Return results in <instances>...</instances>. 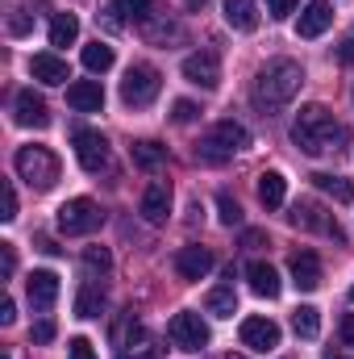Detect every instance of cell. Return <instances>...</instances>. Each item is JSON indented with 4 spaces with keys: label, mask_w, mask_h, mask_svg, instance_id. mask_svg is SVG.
Here are the masks:
<instances>
[{
    "label": "cell",
    "mask_w": 354,
    "mask_h": 359,
    "mask_svg": "<svg viewBox=\"0 0 354 359\" xmlns=\"http://www.w3.org/2000/svg\"><path fill=\"white\" fill-rule=\"evenodd\" d=\"M225 359H246V355H225Z\"/></svg>",
    "instance_id": "48"
},
{
    "label": "cell",
    "mask_w": 354,
    "mask_h": 359,
    "mask_svg": "<svg viewBox=\"0 0 354 359\" xmlns=\"http://www.w3.org/2000/svg\"><path fill=\"white\" fill-rule=\"evenodd\" d=\"M117 359H146V355H129V351H121V355H117Z\"/></svg>",
    "instance_id": "47"
},
{
    "label": "cell",
    "mask_w": 354,
    "mask_h": 359,
    "mask_svg": "<svg viewBox=\"0 0 354 359\" xmlns=\"http://www.w3.org/2000/svg\"><path fill=\"white\" fill-rule=\"evenodd\" d=\"M183 80L196 84V88H204V92H213L221 84V63H217V55H213V50L187 55V59H183Z\"/></svg>",
    "instance_id": "11"
},
{
    "label": "cell",
    "mask_w": 354,
    "mask_h": 359,
    "mask_svg": "<svg viewBox=\"0 0 354 359\" xmlns=\"http://www.w3.org/2000/svg\"><path fill=\"white\" fill-rule=\"evenodd\" d=\"M29 29H34V17H29V8H13V13H8V34L25 38Z\"/></svg>",
    "instance_id": "34"
},
{
    "label": "cell",
    "mask_w": 354,
    "mask_h": 359,
    "mask_svg": "<svg viewBox=\"0 0 354 359\" xmlns=\"http://www.w3.org/2000/svg\"><path fill=\"white\" fill-rule=\"evenodd\" d=\"M67 104H71L76 113H100V109H104V88H100V80H76V84H67Z\"/></svg>",
    "instance_id": "17"
},
{
    "label": "cell",
    "mask_w": 354,
    "mask_h": 359,
    "mask_svg": "<svg viewBox=\"0 0 354 359\" xmlns=\"http://www.w3.org/2000/svg\"><path fill=\"white\" fill-rule=\"evenodd\" d=\"M204 309H208L213 318H234V313H238V292H234V284L213 288V292H208V301H204Z\"/></svg>",
    "instance_id": "24"
},
{
    "label": "cell",
    "mask_w": 354,
    "mask_h": 359,
    "mask_svg": "<svg viewBox=\"0 0 354 359\" xmlns=\"http://www.w3.org/2000/svg\"><path fill=\"white\" fill-rule=\"evenodd\" d=\"M29 76L38 80V84H67L71 80V72H67V59H59L55 50H42V55H34V63H29Z\"/></svg>",
    "instance_id": "16"
},
{
    "label": "cell",
    "mask_w": 354,
    "mask_h": 359,
    "mask_svg": "<svg viewBox=\"0 0 354 359\" xmlns=\"http://www.w3.org/2000/svg\"><path fill=\"white\" fill-rule=\"evenodd\" d=\"M342 339H346V347H354V313L342 318Z\"/></svg>",
    "instance_id": "44"
},
{
    "label": "cell",
    "mask_w": 354,
    "mask_h": 359,
    "mask_svg": "<svg viewBox=\"0 0 354 359\" xmlns=\"http://www.w3.org/2000/svg\"><path fill=\"white\" fill-rule=\"evenodd\" d=\"M213 268H217V259L208 247H179L176 251V271L183 280H204Z\"/></svg>",
    "instance_id": "13"
},
{
    "label": "cell",
    "mask_w": 354,
    "mask_h": 359,
    "mask_svg": "<svg viewBox=\"0 0 354 359\" xmlns=\"http://www.w3.org/2000/svg\"><path fill=\"white\" fill-rule=\"evenodd\" d=\"M283 196H288V180L279 176V172H263L259 176V201H263L267 209H279Z\"/></svg>",
    "instance_id": "26"
},
{
    "label": "cell",
    "mask_w": 354,
    "mask_h": 359,
    "mask_svg": "<svg viewBox=\"0 0 354 359\" xmlns=\"http://www.w3.org/2000/svg\"><path fill=\"white\" fill-rule=\"evenodd\" d=\"M117 13H125L129 21H146L150 17V0H113Z\"/></svg>",
    "instance_id": "32"
},
{
    "label": "cell",
    "mask_w": 354,
    "mask_h": 359,
    "mask_svg": "<svg viewBox=\"0 0 354 359\" xmlns=\"http://www.w3.org/2000/svg\"><path fill=\"white\" fill-rule=\"evenodd\" d=\"M217 217H221V226H242V205L229 192H221L217 196Z\"/></svg>",
    "instance_id": "31"
},
{
    "label": "cell",
    "mask_w": 354,
    "mask_h": 359,
    "mask_svg": "<svg viewBox=\"0 0 354 359\" xmlns=\"http://www.w3.org/2000/svg\"><path fill=\"white\" fill-rule=\"evenodd\" d=\"M142 217H146L150 226H163V222L171 217V184L155 180V184L142 192Z\"/></svg>",
    "instance_id": "15"
},
{
    "label": "cell",
    "mask_w": 354,
    "mask_h": 359,
    "mask_svg": "<svg viewBox=\"0 0 354 359\" xmlns=\"http://www.w3.org/2000/svg\"><path fill=\"white\" fill-rule=\"evenodd\" d=\"M250 147V130L238 126V121H217L200 142H196V163H208V168H221L229 163L238 151Z\"/></svg>",
    "instance_id": "3"
},
{
    "label": "cell",
    "mask_w": 354,
    "mask_h": 359,
    "mask_svg": "<svg viewBox=\"0 0 354 359\" xmlns=\"http://www.w3.org/2000/svg\"><path fill=\"white\" fill-rule=\"evenodd\" d=\"M351 100H354V92H351Z\"/></svg>",
    "instance_id": "50"
},
{
    "label": "cell",
    "mask_w": 354,
    "mask_h": 359,
    "mask_svg": "<svg viewBox=\"0 0 354 359\" xmlns=\"http://www.w3.org/2000/svg\"><path fill=\"white\" fill-rule=\"evenodd\" d=\"M242 347H250V351H275L279 347V326L271 318H246L242 322Z\"/></svg>",
    "instance_id": "14"
},
{
    "label": "cell",
    "mask_w": 354,
    "mask_h": 359,
    "mask_svg": "<svg viewBox=\"0 0 354 359\" xmlns=\"http://www.w3.org/2000/svg\"><path fill=\"white\" fill-rule=\"evenodd\" d=\"M163 88V76L150 67V63H134L129 72H125V80H121V100L129 104V109H146L155 96Z\"/></svg>",
    "instance_id": "5"
},
{
    "label": "cell",
    "mask_w": 354,
    "mask_h": 359,
    "mask_svg": "<svg viewBox=\"0 0 354 359\" xmlns=\"http://www.w3.org/2000/svg\"><path fill=\"white\" fill-rule=\"evenodd\" d=\"M84 67H88L92 76H104L108 67H113V46L108 42H92V46H84Z\"/></svg>",
    "instance_id": "28"
},
{
    "label": "cell",
    "mask_w": 354,
    "mask_h": 359,
    "mask_svg": "<svg viewBox=\"0 0 354 359\" xmlns=\"http://www.w3.org/2000/svg\"><path fill=\"white\" fill-rule=\"evenodd\" d=\"M288 271H292V284H296L300 292H313V288L321 284V259H317L313 251H296L292 264H288Z\"/></svg>",
    "instance_id": "19"
},
{
    "label": "cell",
    "mask_w": 354,
    "mask_h": 359,
    "mask_svg": "<svg viewBox=\"0 0 354 359\" xmlns=\"http://www.w3.org/2000/svg\"><path fill=\"white\" fill-rule=\"evenodd\" d=\"M351 301H354V284H351Z\"/></svg>",
    "instance_id": "49"
},
{
    "label": "cell",
    "mask_w": 354,
    "mask_h": 359,
    "mask_svg": "<svg viewBox=\"0 0 354 359\" xmlns=\"http://www.w3.org/2000/svg\"><path fill=\"white\" fill-rule=\"evenodd\" d=\"M304 84V67L296 63V59H271L267 67H259V76H255V88H250V100H255V109L259 113H279L296 92Z\"/></svg>",
    "instance_id": "1"
},
{
    "label": "cell",
    "mask_w": 354,
    "mask_h": 359,
    "mask_svg": "<svg viewBox=\"0 0 354 359\" xmlns=\"http://www.w3.org/2000/svg\"><path fill=\"white\" fill-rule=\"evenodd\" d=\"M225 21L242 34H250L259 25V4L255 0H225Z\"/></svg>",
    "instance_id": "21"
},
{
    "label": "cell",
    "mask_w": 354,
    "mask_h": 359,
    "mask_svg": "<svg viewBox=\"0 0 354 359\" xmlns=\"http://www.w3.org/2000/svg\"><path fill=\"white\" fill-rule=\"evenodd\" d=\"M0 271H4V280L17 271V251H13V243H0Z\"/></svg>",
    "instance_id": "37"
},
{
    "label": "cell",
    "mask_w": 354,
    "mask_h": 359,
    "mask_svg": "<svg viewBox=\"0 0 354 359\" xmlns=\"http://www.w3.org/2000/svg\"><path fill=\"white\" fill-rule=\"evenodd\" d=\"M104 222V213H100V205L88 201V196H76V201H67L63 209H59V230L63 234H92L96 226Z\"/></svg>",
    "instance_id": "7"
},
{
    "label": "cell",
    "mask_w": 354,
    "mask_h": 359,
    "mask_svg": "<svg viewBox=\"0 0 354 359\" xmlns=\"http://www.w3.org/2000/svg\"><path fill=\"white\" fill-rule=\"evenodd\" d=\"M187 8H204V0H187Z\"/></svg>",
    "instance_id": "46"
},
{
    "label": "cell",
    "mask_w": 354,
    "mask_h": 359,
    "mask_svg": "<svg viewBox=\"0 0 354 359\" xmlns=\"http://www.w3.org/2000/svg\"><path fill=\"white\" fill-rule=\"evenodd\" d=\"M13 322H17V305L4 297V301H0V326H13Z\"/></svg>",
    "instance_id": "40"
},
{
    "label": "cell",
    "mask_w": 354,
    "mask_h": 359,
    "mask_svg": "<svg viewBox=\"0 0 354 359\" xmlns=\"http://www.w3.org/2000/svg\"><path fill=\"white\" fill-rule=\"evenodd\" d=\"M129 155H134V163H138V168H159V163L167 159V147H163V142H155V138H142V142H134V147H129Z\"/></svg>",
    "instance_id": "27"
},
{
    "label": "cell",
    "mask_w": 354,
    "mask_h": 359,
    "mask_svg": "<svg viewBox=\"0 0 354 359\" xmlns=\"http://www.w3.org/2000/svg\"><path fill=\"white\" fill-rule=\"evenodd\" d=\"M246 284H250V292L255 297H279V271L263 264V259H255V264H246Z\"/></svg>",
    "instance_id": "20"
},
{
    "label": "cell",
    "mask_w": 354,
    "mask_h": 359,
    "mask_svg": "<svg viewBox=\"0 0 354 359\" xmlns=\"http://www.w3.org/2000/svg\"><path fill=\"white\" fill-rule=\"evenodd\" d=\"M67 351H71V359H96V351H92L88 339H71V347H67Z\"/></svg>",
    "instance_id": "38"
},
{
    "label": "cell",
    "mask_w": 354,
    "mask_h": 359,
    "mask_svg": "<svg viewBox=\"0 0 354 359\" xmlns=\"http://www.w3.org/2000/svg\"><path fill=\"white\" fill-rule=\"evenodd\" d=\"M338 59H342L346 67H354V38H346V42H338Z\"/></svg>",
    "instance_id": "42"
},
{
    "label": "cell",
    "mask_w": 354,
    "mask_h": 359,
    "mask_svg": "<svg viewBox=\"0 0 354 359\" xmlns=\"http://www.w3.org/2000/svg\"><path fill=\"white\" fill-rule=\"evenodd\" d=\"M292 8H296V0H267V13H271V17H279V21H283Z\"/></svg>",
    "instance_id": "39"
},
{
    "label": "cell",
    "mask_w": 354,
    "mask_h": 359,
    "mask_svg": "<svg viewBox=\"0 0 354 359\" xmlns=\"http://www.w3.org/2000/svg\"><path fill=\"white\" fill-rule=\"evenodd\" d=\"M196 117H200V109H196L192 100H176V104H171V121H176V126H192Z\"/></svg>",
    "instance_id": "35"
},
{
    "label": "cell",
    "mask_w": 354,
    "mask_h": 359,
    "mask_svg": "<svg viewBox=\"0 0 354 359\" xmlns=\"http://www.w3.org/2000/svg\"><path fill=\"white\" fill-rule=\"evenodd\" d=\"M0 205H4V213H0V217H4V222H13V217H17V192H13V184H8V180L0 184Z\"/></svg>",
    "instance_id": "36"
},
{
    "label": "cell",
    "mask_w": 354,
    "mask_h": 359,
    "mask_svg": "<svg viewBox=\"0 0 354 359\" xmlns=\"http://www.w3.org/2000/svg\"><path fill=\"white\" fill-rule=\"evenodd\" d=\"M309 180H313L321 192H330L338 205H351V201H354V184H351L346 176H330V172H317V176H309Z\"/></svg>",
    "instance_id": "25"
},
{
    "label": "cell",
    "mask_w": 354,
    "mask_h": 359,
    "mask_svg": "<svg viewBox=\"0 0 354 359\" xmlns=\"http://www.w3.org/2000/svg\"><path fill=\"white\" fill-rule=\"evenodd\" d=\"M80 38V17L76 13H55L50 17V46H71Z\"/></svg>",
    "instance_id": "23"
},
{
    "label": "cell",
    "mask_w": 354,
    "mask_h": 359,
    "mask_svg": "<svg viewBox=\"0 0 354 359\" xmlns=\"http://www.w3.org/2000/svg\"><path fill=\"white\" fill-rule=\"evenodd\" d=\"M84 268H88V271H100V276H104V271L113 268V255H108L104 247H88V251H84Z\"/></svg>",
    "instance_id": "33"
},
{
    "label": "cell",
    "mask_w": 354,
    "mask_h": 359,
    "mask_svg": "<svg viewBox=\"0 0 354 359\" xmlns=\"http://www.w3.org/2000/svg\"><path fill=\"white\" fill-rule=\"evenodd\" d=\"M263 243H267L263 230H246V234H242V247H250V251H255V247H263Z\"/></svg>",
    "instance_id": "43"
},
{
    "label": "cell",
    "mask_w": 354,
    "mask_h": 359,
    "mask_svg": "<svg viewBox=\"0 0 354 359\" xmlns=\"http://www.w3.org/2000/svg\"><path fill=\"white\" fill-rule=\"evenodd\" d=\"M38 251H46V255H59V251H63V247H59V243H55V238H38Z\"/></svg>",
    "instance_id": "45"
},
{
    "label": "cell",
    "mask_w": 354,
    "mask_h": 359,
    "mask_svg": "<svg viewBox=\"0 0 354 359\" xmlns=\"http://www.w3.org/2000/svg\"><path fill=\"white\" fill-rule=\"evenodd\" d=\"M13 168H17V176L25 180L29 188H38V192H46V188L59 184V159L46 147H21L13 155Z\"/></svg>",
    "instance_id": "4"
},
{
    "label": "cell",
    "mask_w": 354,
    "mask_h": 359,
    "mask_svg": "<svg viewBox=\"0 0 354 359\" xmlns=\"http://www.w3.org/2000/svg\"><path fill=\"white\" fill-rule=\"evenodd\" d=\"M288 222L296 226V230H317V234H330L334 243H342L346 234H342V226L334 222V213H325L321 205H313V201H296L292 205V213H288Z\"/></svg>",
    "instance_id": "8"
},
{
    "label": "cell",
    "mask_w": 354,
    "mask_h": 359,
    "mask_svg": "<svg viewBox=\"0 0 354 359\" xmlns=\"http://www.w3.org/2000/svg\"><path fill=\"white\" fill-rule=\"evenodd\" d=\"M100 313H104V288H100L96 280H88V284L76 292V318L88 322V318H100Z\"/></svg>",
    "instance_id": "22"
},
{
    "label": "cell",
    "mask_w": 354,
    "mask_h": 359,
    "mask_svg": "<svg viewBox=\"0 0 354 359\" xmlns=\"http://www.w3.org/2000/svg\"><path fill=\"white\" fill-rule=\"evenodd\" d=\"M330 25H334V4H330V0H309V4L300 8L296 34H300V38H321Z\"/></svg>",
    "instance_id": "12"
},
{
    "label": "cell",
    "mask_w": 354,
    "mask_h": 359,
    "mask_svg": "<svg viewBox=\"0 0 354 359\" xmlns=\"http://www.w3.org/2000/svg\"><path fill=\"white\" fill-rule=\"evenodd\" d=\"M167 334H171V343H176L179 351H192V355H196V351H204V347H208V339H213V334H208V322H204L196 309L176 313V318H171V326H167Z\"/></svg>",
    "instance_id": "6"
},
{
    "label": "cell",
    "mask_w": 354,
    "mask_h": 359,
    "mask_svg": "<svg viewBox=\"0 0 354 359\" xmlns=\"http://www.w3.org/2000/svg\"><path fill=\"white\" fill-rule=\"evenodd\" d=\"M13 121L25 126V130H46L50 126V109H46V100L34 88H21L13 96Z\"/></svg>",
    "instance_id": "10"
},
{
    "label": "cell",
    "mask_w": 354,
    "mask_h": 359,
    "mask_svg": "<svg viewBox=\"0 0 354 359\" xmlns=\"http://www.w3.org/2000/svg\"><path fill=\"white\" fill-rule=\"evenodd\" d=\"M25 292H29V305L34 309H50L59 301V276L55 271H29Z\"/></svg>",
    "instance_id": "18"
},
{
    "label": "cell",
    "mask_w": 354,
    "mask_h": 359,
    "mask_svg": "<svg viewBox=\"0 0 354 359\" xmlns=\"http://www.w3.org/2000/svg\"><path fill=\"white\" fill-rule=\"evenodd\" d=\"M71 142H76V159H80L84 172H100V168L108 163V138H104L100 130L80 126V130L71 134Z\"/></svg>",
    "instance_id": "9"
},
{
    "label": "cell",
    "mask_w": 354,
    "mask_h": 359,
    "mask_svg": "<svg viewBox=\"0 0 354 359\" xmlns=\"http://www.w3.org/2000/svg\"><path fill=\"white\" fill-rule=\"evenodd\" d=\"M346 126L334 121V113L325 104H304L296 126H292V142L304 151V155H330V151H342L346 147Z\"/></svg>",
    "instance_id": "2"
},
{
    "label": "cell",
    "mask_w": 354,
    "mask_h": 359,
    "mask_svg": "<svg viewBox=\"0 0 354 359\" xmlns=\"http://www.w3.org/2000/svg\"><path fill=\"white\" fill-rule=\"evenodd\" d=\"M179 34H183V29H179L176 21H163V17H155V13L142 21V38H146V42H167V38H179Z\"/></svg>",
    "instance_id": "29"
},
{
    "label": "cell",
    "mask_w": 354,
    "mask_h": 359,
    "mask_svg": "<svg viewBox=\"0 0 354 359\" xmlns=\"http://www.w3.org/2000/svg\"><path fill=\"white\" fill-rule=\"evenodd\" d=\"M55 339V322H38L34 326V343H50Z\"/></svg>",
    "instance_id": "41"
},
{
    "label": "cell",
    "mask_w": 354,
    "mask_h": 359,
    "mask_svg": "<svg viewBox=\"0 0 354 359\" xmlns=\"http://www.w3.org/2000/svg\"><path fill=\"white\" fill-rule=\"evenodd\" d=\"M292 330H296L300 339H317V330H321V313H317L313 305H300V309L292 313Z\"/></svg>",
    "instance_id": "30"
}]
</instances>
